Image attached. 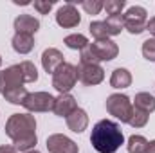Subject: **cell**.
I'll use <instances>...</instances> for the list:
<instances>
[{
  "mask_svg": "<svg viewBox=\"0 0 155 153\" xmlns=\"http://www.w3.org/2000/svg\"><path fill=\"white\" fill-rule=\"evenodd\" d=\"M123 20H124V29L130 34H141L146 31L148 11L143 5H132L126 9V13H123Z\"/></svg>",
  "mask_w": 155,
  "mask_h": 153,
  "instance_id": "cell-5",
  "label": "cell"
},
{
  "mask_svg": "<svg viewBox=\"0 0 155 153\" xmlns=\"http://www.w3.org/2000/svg\"><path fill=\"white\" fill-rule=\"evenodd\" d=\"M63 63H65V61H63V54H61L58 49L49 47V49H45V50L41 52V67H43V70H45L47 74H54L56 69H58L60 65H63Z\"/></svg>",
  "mask_w": 155,
  "mask_h": 153,
  "instance_id": "cell-13",
  "label": "cell"
},
{
  "mask_svg": "<svg viewBox=\"0 0 155 153\" xmlns=\"http://www.w3.org/2000/svg\"><path fill=\"white\" fill-rule=\"evenodd\" d=\"M90 144L97 153H116L121 144H124L121 126L110 119L97 121L90 133Z\"/></svg>",
  "mask_w": 155,
  "mask_h": 153,
  "instance_id": "cell-2",
  "label": "cell"
},
{
  "mask_svg": "<svg viewBox=\"0 0 155 153\" xmlns=\"http://www.w3.org/2000/svg\"><path fill=\"white\" fill-rule=\"evenodd\" d=\"M35 9L38 11L40 15H49V11L52 9L54 2H49V0H35Z\"/></svg>",
  "mask_w": 155,
  "mask_h": 153,
  "instance_id": "cell-30",
  "label": "cell"
},
{
  "mask_svg": "<svg viewBox=\"0 0 155 153\" xmlns=\"http://www.w3.org/2000/svg\"><path fill=\"white\" fill-rule=\"evenodd\" d=\"M76 83H78V69L72 63L65 61L52 74V86L60 94H71V90L76 86Z\"/></svg>",
  "mask_w": 155,
  "mask_h": 153,
  "instance_id": "cell-4",
  "label": "cell"
},
{
  "mask_svg": "<svg viewBox=\"0 0 155 153\" xmlns=\"http://www.w3.org/2000/svg\"><path fill=\"white\" fill-rule=\"evenodd\" d=\"M54 101H56V97L51 96L49 92H31V94H27V97H25V101L22 103V106H24L29 114L52 112Z\"/></svg>",
  "mask_w": 155,
  "mask_h": 153,
  "instance_id": "cell-6",
  "label": "cell"
},
{
  "mask_svg": "<svg viewBox=\"0 0 155 153\" xmlns=\"http://www.w3.org/2000/svg\"><path fill=\"white\" fill-rule=\"evenodd\" d=\"M27 94H29V92L25 90V86H15V88L5 90L2 96H4V99H5V101H9L11 105H22V103L25 101Z\"/></svg>",
  "mask_w": 155,
  "mask_h": 153,
  "instance_id": "cell-20",
  "label": "cell"
},
{
  "mask_svg": "<svg viewBox=\"0 0 155 153\" xmlns=\"http://www.w3.org/2000/svg\"><path fill=\"white\" fill-rule=\"evenodd\" d=\"M78 69V81H81L87 86H94L99 85L105 79V70L101 65H83L79 63Z\"/></svg>",
  "mask_w": 155,
  "mask_h": 153,
  "instance_id": "cell-9",
  "label": "cell"
},
{
  "mask_svg": "<svg viewBox=\"0 0 155 153\" xmlns=\"http://www.w3.org/2000/svg\"><path fill=\"white\" fill-rule=\"evenodd\" d=\"M25 153H40V151H36V150H31V151H25Z\"/></svg>",
  "mask_w": 155,
  "mask_h": 153,
  "instance_id": "cell-34",
  "label": "cell"
},
{
  "mask_svg": "<svg viewBox=\"0 0 155 153\" xmlns=\"http://www.w3.org/2000/svg\"><path fill=\"white\" fill-rule=\"evenodd\" d=\"M11 45H13L15 52H18V54H29L35 49V36L15 33V36L11 40Z\"/></svg>",
  "mask_w": 155,
  "mask_h": 153,
  "instance_id": "cell-16",
  "label": "cell"
},
{
  "mask_svg": "<svg viewBox=\"0 0 155 153\" xmlns=\"http://www.w3.org/2000/svg\"><path fill=\"white\" fill-rule=\"evenodd\" d=\"M143 56L148 61H155V38H148L146 41H143Z\"/></svg>",
  "mask_w": 155,
  "mask_h": 153,
  "instance_id": "cell-29",
  "label": "cell"
},
{
  "mask_svg": "<svg viewBox=\"0 0 155 153\" xmlns=\"http://www.w3.org/2000/svg\"><path fill=\"white\" fill-rule=\"evenodd\" d=\"M148 148V141L143 135H130L128 142H126V150L128 153H146Z\"/></svg>",
  "mask_w": 155,
  "mask_h": 153,
  "instance_id": "cell-21",
  "label": "cell"
},
{
  "mask_svg": "<svg viewBox=\"0 0 155 153\" xmlns=\"http://www.w3.org/2000/svg\"><path fill=\"white\" fill-rule=\"evenodd\" d=\"M78 108H79V106H78L74 96H71V94H60V96L56 97V101H54L52 112L56 115H60V117H65V119H67L72 112H76Z\"/></svg>",
  "mask_w": 155,
  "mask_h": 153,
  "instance_id": "cell-14",
  "label": "cell"
},
{
  "mask_svg": "<svg viewBox=\"0 0 155 153\" xmlns=\"http://www.w3.org/2000/svg\"><path fill=\"white\" fill-rule=\"evenodd\" d=\"M79 63H83V65H99V58L96 56V52L92 49V43H88L85 49L79 50Z\"/></svg>",
  "mask_w": 155,
  "mask_h": 153,
  "instance_id": "cell-23",
  "label": "cell"
},
{
  "mask_svg": "<svg viewBox=\"0 0 155 153\" xmlns=\"http://www.w3.org/2000/svg\"><path fill=\"white\" fill-rule=\"evenodd\" d=\"M134 108H137V110H141V112H144V114H153L155 112V97L150 94V92H139V94H135V97H134Z\"/></svg>",
  "mask_w": 155,
  "mask_h": 153,
  "instance_id": "cell-17",
  "label": "cell"
},
{
  "mask_svg": "<svg viewBox=\"0 0 155 153\" xmlns=\"http://www.w3.org/2000/svg\"><path fill=\"white\" fill-rule=\"evenodd\" d=\"M13 27H15V33H18V34L35 36L40 29V20L31 16V15H18L13 22Z\"/></svg>",
  "mask_w": 155,
  "mask_h": 153,
  "instance_id": "cell-12",
  "label": "cell"
},
{
  "mask_svg": "<svg viewBox=\"0 0 155 153\" xmlns=\"http://www.w3.org/2000/svg\"><path fill=\"white\" fill-rule=\"evenodd\" d=\"M103 24H105V27H107L108 38H110V36H117V34H121V31H124V20H123V15L107 16V20H103Z\"/></svg>",
  "mask_w": 155,
  "mask_h": 153,
  "instance_id": "cell-19",
  "label": "cell"
},
{
  "mask_svg": "<svg viewBox=\"0 0 155 153\" xmlns=\"http://www.w3.org/2000/svg\"><path fill=\"white\" fill-rule=\"evenodd\" d=\"M107 112L116 117L121 122H130V117L134 114V103L124 94H110L107 97Z\"/></svg>",
  "mask_w": 155,
  "mask_h": 153,
  "instance_id": "cell-3",
  "label": "cell"
},
{
  "mask_svg": "<svg viewBox=\"0 0 155 153\" xmlns=\"http://www.w3.org/2000/svg\"><path fill=\"white\" fill-rule=\"evenodd\" d=\"M92 49L96 52V56L99 58V61H112L116 60L117 54H119V47H117L116 41H112L110 38L105 40H96L92 43Z\"/></svg>",
  "mask_w": 155,
  "mask_h": 153,
  "instance_id": "cell-11",
  "label": "cell"
},
{
  "mask_svg": "<svg viewBox=\"0 0 155 153\" xmlns=\"http://www.w3.org/2000/svg\"><path fill=\"white\" fill-rule=\"evenodd\" d=\"M5 135L13 141L18 151L25 153L35 150L38 137H36V119L35 115L27 114H13L5 122Z\"/></svg>",
  "mask_w": 155,
  "mask_h": 153,
  "instance_id": "cell-1",
  "label": "cell"
},
{
  "mask_svg": "<svg viewBox=\"0 0 155 153\" xmlns=\"http://www.w3.org/2000/svg\"><path fill=\"white\" fill-rule=\"evenodd\" d=\"M148 119H150L148 114H144V112L134 108V114L130 117V122H128V124H130L132 128H144V126L148 124Z\"/></svg>",
  "mask_w": 155,
  "mask_h": 153,
  "instance_id": "cell-26",
  "label": "cell"
},
{
  "mask_svg": "<svg viewBox=\"0 0 155 153\" xmlns=\"http://www.w3.org/2000/svg\"><path fill=\"white\" fill-rule=\"evenodd\" d=\"M49 153H78L79 148L78 144L67 135L63 133H52L47 137V142H45Z\"/></svg>",
  "mask_w": 155,
  "mask_h": 153,
  "instance_id": "cell-7",
  "label": "cell"
},
{
  "mask_svg": "<svg viewBox=\"0 0 155 153\" xmlns=\"http://www.w3.org/2000/svg\"><path fill=\"white\" fill-rule=\"evenodd\" d=\"M0 67H2V56H0Z\"/></svg>",
  "mask_w": 155,
  "mask_h": 153,
  "instance_id": "cell-35",
  "label": "cell"
},
{
  "mask_svg": "<svg viewBox=\"0 0 155 153\" xmlns=\"http://www.w3.org/2000/svg\"><path fill=\"white\" fill-rule=\"evenodd\" d=\"M88 31H90V34H92L96 40H105V38H108V33H107V27H105L103 20L90 22V25H88Z\"/></svg>",
  "mask_w": 155,
  "mask_h": 153,
  "instance_id": "cell-27",
  "label": "cell"
},
{
  "mask_svg": "<svg viewBox=\"0 0 155 153\" xmlns=\"http://www.w3.org/2000/svg\"><path fill=\"white\" fill-rule=\"evenodd\" d=\"M63 43H65L69 49H72V50H81V49H85V47H87L90 41H88V38H87L85 34L74 33V34H69V36H65Z\"/></svg>",
  "mask_w": 155,
  "mask_h": 153,
  "instance_id": "cell-22",
  "label": "cell"
},
{
  "mask_svg": "<svg viewBox=\"0 0 155 153\" xmlns=\"http://www.w3.org/2000/svg\"><path fill=\"white\" fill-rule=\"evenodd\" d=\"M65 121H67V128H69L71 132H74V133H83V132L87 130V126H88V114H87L83 108H78L76 112H72Z\"/></svg>",
  "mask_w": 155,
  "mask_h": 153,
  "instance_id": "cell-15",
  "label": "cell"
},
{
  "mask_svg": "<svg viewBox=\"0 0 155 153\" xmlns=\"http://www.w3.org/2000/svg\"><path fill=\"white\" fill-rule=\"evenodd\" d=\"M81 22V15L76 9V5L72 4H65L58 9L56 13V24L63 29H72V27H78Z\"/></svg>",
  "mask_w": 155,
  "mask_h": 153,
  "instance_id": "cell-10",
  "label": "cell"
},
{
  "mask_svg": "<svg viewBox=\"0 0 155 153\" xmlns=\"http://www.w3.org/2000/svg\"><path fill=\"white\" fill-rule=\"evenodd\" d=\"M20 69H22V74H24V81H25V83H35V81H38V70H36L35 63H31V61H22V63H20Z\"/></svg>",
  "mask_w": 155,
  "mask_h": 153,
  "instance_id": "cell-24",
  "label": "cell"
},
{
  "mask_svg": "<svg viewBox=\"0 0 155 153\" xmlns=\"http://www.w3.org/2000/svg\"><path fill=\"white\" fill-rule=\"evenodd\" d=\"M146 153H155V141H150V142H148Z\"/></svg>",
  "mask_w": 155,
  "mask_h": 153,
  "instance_id": "cell-33",
  "label": "cell"
},
{
  "mask_svg": "<svg viewBox=\"0 0 155 153\" xmlns=\"http://www.w3.org/2000/svg\"><path fill=\"white\" fill-rule=\"evenodd\" d=\"M132 85V74L128 69H116L110 76V86L117 88V90H123V88H128Z\"/></svg>",
  "mask_w": 155,
  "mask_h": 153,
  "instance_id": "cell-18",
  "label": "cell"
},
{
  "mask_svg": "<svg viewBox=\"0 0 155 153\" xmlns=\"http://www.w3.org/2000/svg\"><path fill=\"white\" fill-rule=\"evenodd\" d=\"M126 7V0H107L103 9L107 11L108 16H116V15H123V9Z\"/></svg>",
  "mask_w": 155,
  "mask_h": 153,
  "instance_id": "cell-25",
  "label": "cell"
},
{
  "mask_svg": "<svg viewBox=\"0 0 155 153\" xmlns=\"http://www.w3.org/2000/svg\"><path fill=\"white\" fill-rule=\"evenodd\" d=\"M103 5H105L103 0H83L81 2V7L85 9L87 15H99L103 11Z\"/></svg>",
  "mask_w": 155,
  "mask_h": 153,
  "instance_id": "cell-28",
  "label": "cell"
},
{
  "mask_svg": "<svg viewBox=\"0 0 155 153\" xmlns=\"http://www.w3.org/2000/svg\"><path fill=\"white\" fill-rule=\"evenodd\" d=\"M24 85H25V81H24V74H22L20 63L18 65H11V67L0 70V94H4L9 88L24 86Z\"/></svg>",
  "mask_w": 155,
  "mask_h": 153,
  "instance_id": "cell-8",
  "label": "cell"
},
{
  "mask_svg": "<svg viewBox=\"0 0 155 153\" xmlns=\"http://www.w3.org/2000/svg\"><path fill=\"white\" fill-rule=\"evenodd\" d=\"M0 153H18V150L15 146H0Z\"/></svg>",
  "mask_w": 155,
  "mask_h": 153,
  "instance_id": "cell-32",
  "label": "cell"
},
{
  "mask_svg": "<svg viewBox=\"0 0 155 153\" xmlns=\"http://www.w3.org/2000/svg\"><path fill=\"white\" fill-rule=\"evenodd\" d=\"M146 31H148V33H150V34L155 38V16L148 20V24H146Z\"/></svg>",
  "mask_w": 155,
  "mask_h": 153,
  "instance_id": "cell-31",
  "label": "cell"
}]
</instances>
